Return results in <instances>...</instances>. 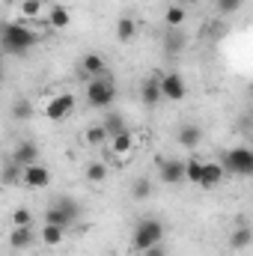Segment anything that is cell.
I'll return each mask as SVG.
<instances>
[{
  "instance_id": "6",
  "label": "cell",
  "mask_w": 253,
  "mask_h": 256,
  "mask_svg": "<svg viewBox=\"0 0 253 256\" xmlns=\"http://www.w3.org/2000/svg\"><path fill=\"white\" fill-rule=\"evenodd\" d=\"M158 90H161V98H167V102H182L185 92H188V86H185L179 72H161Z\"/></svg>"
},
{
  "instance_id": "9",
  "label": "cell",
  "mask_w": 253,
  "mask_h": 256,
  "mask_svg": "<svg viewBox=\"0 0 253 256\" xmlns=\"http://www.w3.org/2000/svg\"><path fill=\"white\" fill-rule=\"evenodd\" d=\"M12 164H18V167H27V164H36L39 161V146L33 143V140H21V143H15V149H12V158H9Z\"/></svg>"
},
{
  "instance_id": "23",
  "label": "cell",
  "mask_w": 253,
  "mask_h": 256,
  "mask_svg": "<svg viewBox=\"0 0 253 256\" xmlns=\"http://www.w3.org/2000/svg\"><path fill=\"white\" fill-rule=\"evenodd\" d=\"M54 206L63 212L66 218H68V224H78V218H80V206H78V200H74V196H60Z\"/></svg>"
},
{
  "instance_id": "22",
  "label": "cell",
  "mask_w": 253,
  "mask_h": 256,
  "mask_svg": "<svg viewBox=\"0 0 253 256\" xmlns=\"http://www.w3.org/2000/svg\"><path fill=\"white\" fill-rule=\"evenodd\" d=\"M137 36V21L131 18V15H122L120 21H116V39L120 42H131Z\"/></svg>"
},
{
  "instance_id": "31",
  "label": "cell",
  "mask_w": 253,
  "mask_h": 256,
  "mask_svg": "<svg viewBox=\"0 0 253 256\" xmlns=\"http://www.w3.org/2000/svg\"><path fill=\"white\" fill-rule=\"evenodd\" d=\"M84 140H86V146H102V143L108 140V134H104V128L102 126H90L86 128V134H84Z\"/></svg>"
},
{
  "instance_id": "16",
  "label": "cell",
  "mask_w": 253,
  "mask_h": 256,
  "mask_svg": "<svg viewBox=\"0 0 253 256\" xmlns=\"http://www.w3.org/2000/svg\"><path fill=\"white\" fill-rule=\"evenodd\" d=\"M185 21H188V9H185V6H179V3H170V6H167V12H164V24H167L170 30H182V27H185Z\"/></svg>"
},
{
  "instance_id": "34",
  "label": "cell",
  "mask_w": 253,
  "mask_h": 256,
  "mask_svg": "<svg viewBox=\"0 0 253 256\" xmlns=\"http://www.w3.org/2000/svg\"><path fill=\"white\" fill-rule=\"evenodd\" d=\"M143 256H170V254H167V248H164V242H161V244L146 248V250H143Z\"/></svg>"
},
{
  "instance_id": "24",
  "label": "cell",
  "mask_w": 253,
  "mask_h": 256,
  "mask_svg": "<svg viewBox=\"0 0 253 256\" xmlns=\"http://www.w3.org/2000/svg\"><path fill=\"white\" fill-rule=\"evenodd\" d=\"M108 176H110V170H108V164H104V161H92V164H86V182L102 185Z\"/></svg>"
},
{
  "instance_id": "2",
  "label": "cell",
  "mask_w": 253,
  "mask_h": 256,
  "mask_svg": "<svg viewBox=\"0 0 253 256\" xmlns=\"http://www.w3.org/2000/svg\"><path fill=\"white\" fill-rule=\"evenodd\" d=\"M114 102H116V84H114V78H108V74L90 78V84H86V104L104 110Z\"/></svg>"
},
{
  "instance_id": "25",
  "label": "cell",
  "mask_w": 253,
  "mask_h": 256,
  "mask_svg": "<svg viewBox=\"0 0 253 256\" xmlns=\"http://www.w3.org/2000/svg\"><path fill=\"white\" fill-rule=\"evenodd\" d=\"M164 48H167V54L173 57V54H179L182 48H185V36H182V30H170L167 33V39H164Z\"/></svg>"
},
{
  "instance_id": "13",
  "label": "cell",
  "mask_w": 253,
  "mask_h": 256,
  "mask_svg": "<svg viewBox=\"0 0 253 256\" xmlns=\"http://www.w3.org/2000/svg\"><path fill=\"white\" fill-rule=\"evenodd\" d=\"M33 242H36L33 226H15V230L9 232V244H12L15 250H27V248H33Z\"/></svg>"
},
{
  "instance_id": "19",
  "label": "cell",
  "mask_w": 253,
  "mask_h": 256,
  "mask_svg": "<svg viewBox=\"0 0 253 256\" xmlns=\"http://www.w3.org/2000/svg\"><path fill=\"white\" fill-rule=\"evenodd\" d=\"M63 236H66V230L51 226V224H42V230H39V242H42L45 248H57V244H63Z\"/></svg>"
},
{
  "instance_id": "18",
  "label": "cell",
  "mask_w": 253,
  "mask_h": 256,
  "mask_svg": "<svg viewBox=\"0 0 253 256\" xmlns=\"http://www.w3.org/2000/svg\"><path fill=\"white\" fill-rule=\"evenodd\" d=\"M176 140H179L182 149H196L200 140H202V131H200L196 126H182L179 128V134H176Z\"/></svg>"
},
{
  "instance_id": "35",
  "label": "cell",
  "mask_w": 253,
  "mask_h": 256,
  "mask_svg": "<svg viewBox=\"0 0 253 256\" xmlns=\"http://www.w3.org/2000/svg\"><path fill=\"white\" fill-rule=\"evenodd\" d=\"M176 3H179V6H185V9H188L190 3H194V0H176Z\"/></svg>"
},
{
  "instance_id": "36",
  "label": "cell",
  "mask_w": 253,
  "mask_h": 256,
  "mask_svg": "<svg viewBox=\"0 0 253 256\" xmlns=\"http://www.w3.org/2000/svg\"><path fill=\"white\" fill-rule=\"evenodd\" d=\"M0 84H3V60H0Z\"/></svg>"
},
{
  "instance_id": "27",
  "label": "cell",
  "mask_w": 253,
  "mask_h": 256,
  "mask_svg": "<svg viewBox=\"0 0 253 256\" xmlns=\"http://www.w3.org/2000/svg\"><path fill=\"white\" fill-rule=\"evenodd\" d=\"M0 182H3V185H21V167L9 161V164L0 170Z\"/></svg>"
},
{
  "instance_id": "7",
  "label": "cell",
  "mask_w": 253,
  "mask_h": 256,
  "mask_svg": "<svg viewBox=\"0 0 253 256\" xmlns=\"http://www.w3.org/2000/svg\"><path fill=\"white\" fill-rule=\"evenodd\" d=\"M72 110H74V96H72V92H60V96H54V98L42 108V114H45L51 122H63L66 116H72Z\"/></svg>"
},
{
  "instance_id": "4",
  "label": "cell",
  "mask_w": 253,
  "mask_h": 256,
  "mask_svg": "<svg viewBox=\"0 0 253 256\" xmlns=\"http://www.w3.org/2000/svg\"><path fill=\"white\" fill-rule=\"evenodd\" d=\"M161 242H164V224H161V220H155V218L140 220V224H137V230H134V236H131V248H134L137 254H143L146 248L161 244Z\"/></svg>"
},
{
  "instance_id": "37",
  "label": "cell",
  "mask_w": 253,
  "mask_h": 256,
  "mask_svg": "<svg viewBox=\"0 0 253 256\" xmlns=\"http://www.w3.org/2000/svg\"><path fill=\"white\" fill-rule=\"evenodd\" d=\"M0 3H12V0H0Z\"/></svg>"
},
{
  "instance_id": "8",
  "label": "cell",
  "mask_w": 253,
  "mask_h": 256,
  "mask_svg": "<svg viewBox=\"0 0 253 256\" xmlns=\"http://www.w3.org/2000/svg\"><path fill=\"white\" fill-rule=\"evenodd\" d=\"M21 185H27V188H48L51 185V170L45 167V164H27V167H21Z\"/></svg>"
},
{
  "instance_id": "21",
  "label": "cell",
  "mask_w": 253,
  "mask_h": 256,
  "mask_svg": "<svg viewBox=\"0 0 253 256\" xmlns=\"http://www.w3.org/2000/svg\"><path fill=\"white\" fill-rule=\"evenodd\" d=\"M18 9H21V18H24V21H39V15H42L48 6H45V0H21Z\"/></svg>"
},
{
  "instance_id": "15",
  "label": "cell",
  "mask_w": 253,
  "mask_h": 256,
  "mask_svg": "<svg viewBox=\"0 0 253 256\" xmlns=\"http://www.w3.org/2000/svg\"><path fill=\"white\" fill-rule=\"evenodd\" d=\"M108 143H110V152L120 155V158H126L128 152H134V134H131V128L122 131V134H116V137H108Z\"/></svg>"
},
{
  "instance_id": "33",
  "label": "cell",
  "mask_w": 253,
  "mask_h": 256,
  "mask_svg": "<svg viewBox=\"0 0 253 256\" xmlns=\"http://www.w3.org/2000/svg\"><path fill=\"white\" fill-rule=\"evenodd\" d=\"M12 224L15 226H33V212L30 208H15L12 212Z\"/></svg>"
},
{
  "instance_id": "30",
  "label": "cell",
  "mask_w": 253,
  "mask_h": 256,
  "mask_svg": "<svg viewBox=\"0 0 253 256\" xmlns=\"http://www.w3.org/2000/svg\"><path fill=\"white\" fill-rule=\"evenodd\" d=\"M149 194H152V182H149L146 176L134 179V185H131V196H134V200H146Z\"/></svg>"
},
{
  "instance_id": "3",
  "label": "cell",
  "mask_w": 253,
  "mask_h": 256,
  "mask_svg": "<svg viewBox=\"0 0 253 256\" xmlns=\"http://www.w3.org/2000/svg\"><path fill=\"white\" fill-rule=\"evenodd\" d=\"M220 167L226 176H250L253 173V149L250 146H236L220 152Z\"/></svg>"
},
{
  "instance_id": "14",
  "label": "cell",
  "mask_w": 253,
  "mask_h": 256,
  "mask_svg": "<svg viewBox=\"0 0 253 256\" xmlns=\"http://www.w3.org/2000/svg\"><path fill=\"white\" fill-rule=\"evenodd\" d=\"M80 72H84L86 78H102V74H108V63H104L102 54H86V57L80 60Z\"/></svg>"
},
{
  "instance_id": "10",
  "label": "cell",
  "mask_w": 253,
  "mask_h": 256,
  "mask_svg": "<svg viewBox=\"0 0 253 256\" xmlns=\"http://www.w3.org/2000/svg\"><path fill=\"white\" fill-rule=\"evenodd\" d=\"M224 179H226V173H224L220 161H202V173H200V188L212 191V188H218V185H220Z\"/></svg>"
},
{
  "instance_id": "17",
  "label": "cell",
  "mask_w": 253,
  "mask_h": 256,
  "mask_svg": "<svg viewBox=\"0 0 253 256\" xmlns=\"http://www.w3.org/2000/svg\"><path fill=\"white\" fill-rule=\"evenodd\" d=\"M98 126L104 128V134L108 137H116V134H122V131H128V122H126V116L122 114H116V110H110Z\"/></svg>"
},
{
  "instance_id": "12",
  "label": "cell",
  "mask_w": 253,
  "mask_h": 256,
  "mask_svg": "<svg viewBox=\"0 0 253 256\" xmlns=\"http://www.w3.org/2000/svg\"><path fill=\"white\" fill-rule=\"evenodd\" d=\"M45 12H48V30H66L72 24V12H68V6H63V3H54Z\"/></svg>"
},
{
  "instance_id": "26",
  "label": "cell",
  "mask_w": 253,
  "mask_h": 256,
  "mask_svg": "<svg viewBox=\"0 0 253 256\" xmlns=\"http://www.w3.org/2000/svg\"><path fill=\"white\" fill-rule=\"evenodd\" d=\"M42 224H51V226H60V230H68L72 224H68V218H66L63 212L57 208V206H51L48 212H45V220Z\"/></svg>"
},
{
  "instance_id": "20",
  "label": "cell",
  "mask_w": 253,
  "mask_h": 256,
  "mask_svg": "<svg viewBox=\"0 0 253 256\" xmlns=\"http://www.w3.org/2000/svg\"><path fill=\"white\" fill-rule=\"evenodd\" d=\"M250 242H253V232H250V226H248V224H242V226L230 236V248H232V250H248V248H250Z\"/></svg>"
},
{
  "instance_id": "1",
  "label": "cell",
  "mask_w": 253,
  "mask_h": 256,
  "mask_svg": "<svg viewBox=\"0 0 253 256\" xmlns=\"http://www.w3.org/2000/svg\"><path fill=\"white\" fill-rule=\"evenodd\" d=\"M39 36H42L39 30H33V27H27V24H21V21H6V24H0V48H3L6 54H12V57H27L30 48H36Z\"/></svg>"
},
{
  "instance_id": "29",
  "label": "cell",
  "mask_w": 253,
  "mask_h": 256,
  "mask_svg": "<svg viewBox=\"0 0 253 256\" xmlns=\"http://www.w3.org/2000/svg\"><path fill=\"white\" fill-rule=\"evenodd\" d=\"M30 116H33V104H30L27 98H18V102L12 104V120L24 122V120H30Z\"/></svg>"
},
{
  "instance_id": "32",
  "label": "cell",
  "mask_w": 253,
  "mask_h": 256,
  "mask_svg": "<svg viewBox=\"0 0 253 256\" xmlns=\"http://www.w3.org/2000/svg\"><path fill=\"white\" fill-rule=\"evenodd\" d=\"M242 3H244V0H214V9H218L220 15H236V12L242 9Z\"/></svg>"
},
{
  "instance_id": "28",
  "label": "cell",
  "mask_w": 253,
  "mask_h": 256,
  "mask_svg": "<svg viewBox=\"0 0 253 256\" xmlns=\"http://www.w3.org/2000/svg\"><path fill=\"white\" fill-rule=\"evenodd\" d=\"M200 173H202V161H200V158H188V161H185V182L200 185Z\"/></svg>"
},
{
  "instance_id": "5",
  "label": "cell",
  "mask_w": 253,
  "mask_h": 256,
  "mask_svg": "<svg viewBox=\"0 0 253 256\" xmlns=\"http://www.w3.org/2000/svg\"><path fill=\"white\" fill-rule=\"evenodd\" d=\"M155 167H158V179H161L164 185H182V182H185V161H182V158L155 155Z\"/></svg>"
},
{
  "instance_id": "11",
  "label": "cell",
  "mask_w": 253,
  "mask_h": 256,
  "mask_svg": "<svg viewBox=\"0 0 253 256\" xmlns=\"http://www.w3.org/2000/svg\"><path fill=\"white\" fill-rule=\"evenodd\" d=\"M158 80H161V72L149 74V78L143 80V86H140V102H143L146 108H158V102H161V90H158Z\"/></svg>"
}]
</instances>
